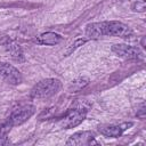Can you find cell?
<instances>
[{
	"label": "cell",
	"instance_id": "6da1fadb",
	"mask_svg": "<svg viewBox=\"0 0 146 146\" xmlns=\"http://www.w3.org/2000/svg\"><path fill=\"white\" fill-rule=\"evenodd\" d=\"M86 35L89 39H98L105 35L130 39L133 35L132 30L127 24L119 21H105L90 23L86 27Z\"/></svg>",
	"mask_w": 146,
	"mask_h": 146
},
{
	"label": "cell",
	"instance_id": "7a4b0ae2",
	"mask_svg": "<svg viewBox=\"0 0 146 146\" xmlns=\"http://www.w3.org/2000/svg\"><path fill=\"white\" fill-rule=\"evenodd\" d=\"M62 88V82L58 79L48 78L39 81L31 90V97L36 99L49 98L56 95Z\"/></svg>",
	"mask_w": 146,
	"mask_h": 146
},
{
	"label": "cell",
	"instance_id": "3957f363",
	"mask_svg": "<svg viewBox=\"0 0 146 146\" xmlns=\"http://www.w3.org/2000/svg\"><path fill=\"white\" fill-rule=\"evenodd\" d=\"M87 112H88V110L86 107H83L82 104H80V105H78L73 108H70L65 113V115L59 120L60 128L71 129V128H74V127L79 125L86 119Z\"/></svg>",
	"mask_w": 146,
	"mask_h": 146
},
{
	"label": "cell",
	"instance_id": "277c9868",
	"mask_svg": "<svg viewBox=\"0 0 146 146\" xmlns=\"http://www.w3.org/2000/svg\"><path fill=\"white\" fill-rule=\"evenodd\" d=\"M35 112V108L33 105H19L18 107L14 108L9 116L7 117L8 122L11 124V127L21 125L24 122H26Z\"/></svg>",
	"mask_w": 146,
	"mask_h": 146
},
{
	"label": "cell",
	"instance_id": "5b68a950",
	"mask_svg": "<svg viewBox=\"0 0 146 146\" xmlns=\"http://www.w3.org/2000/svg\"><path fill=\"white\" fill-rule=\"evenodd\" d=\"M112 51L127 60H131V59H141L144 57L143 52L140 51L139 48L133 47V46H129V44H124V43H117L114 44L112 47Z\"/></svg>",
	"mask_w": 146,
	"mask_h": 146
},
{
	"label": "cell",
	"instance_id": "8992f818",
	"mask_svg": "<svg viewBox=\"0 0 146 146\" xmlns=\"http://www.w3.org/2000/svg\"><path fill=\"white\" fill-rule=\"evenodd\" d=\"M0 78L8 84H19L22 82V74L21 72L8 63H0Z\"/></svg>",
	"mask_w": 146,
	"mask_h": 146
},
{
	"label": "cell",
	"instance_id": "52a82bcc",
	"mask_svg": "<svg viewBox=\"0 0 146 146\" xmlns=\"http://www.w3.org/2000/svg\"><path fill=\"white\" fill-rule=\"evenodd\" d=\"M95 133L92 131H79L73 133L68 140L66 141V145H73V146H89L97 144L95 140Z\"/></svg>",
	"mask_w": 146,
	"mask_h": 146
},
{
	"label": "cell",
	"instance_id": "ba28073f",
	"mask_svg": "<svg viewBox=\"0 0 146 146\" xmlns=\"http://www.w3.org/2000/svg\"><path fill=\"white\" fill-rule=\"evenodd\" d=\"M132 125L131 122H123L120 124H108V125H103L99 127L98 131L100 135L105 137H111V138H117L120 137L127 129H129Z\"/></svg>",
	"mask_w": 146,
	"mask_h": 146
},
{
	"label": "cell",
	"instance_id": "9c48e42d",
	"mask_svg": "<svg viewBox=\"0 0 146 146\" xmlns=\"http://www.w3.org/2000/svg\"><path fill=\"white\" fill-rule=\"evenodd\" d=\"M62 36L58 34V33H55V32H46V33H42L40 34L38 38H36V43L39 44H46V46H55L57 43H59L62 41Z\"/></svg>",
	"mask_w": 146,
	"mask_h": 146
},
{
	"label": "cell",
	"instance_id": "30bf717a",
	"mask_svg": "<svg viewBox=\"0 0 146 146\" xmlns=\"http://www.w3.org/2000/svg\"><path fill=\"white\" fill-rule=\"evenodd\" d=\"M88 83H89V79H88V78H84V76L78 78V79L73 80V81L70 83V86H68V91H70V92H78V91H80L81 89H83Z\"/></svg>",
	"mask_w": 146,
	"mask_h": 146
},
{
	"label": "cell",
	"instance_id": "8fae6325",
	"mask_svg": "<svg viewBox=\"0 0 146 146\" xmlns=\"http://www.w3.org/2000/svg\"><path fill=\"white\" fill-rule=\"evenodd\" d=\"M11 128H13V127H11V124L8 122L7 119H6L5 121H1V122H0V139L5 138V137L7 136V133L10 131Z\"/></svg>",
	"mask_w": 146,
	"mask_h": 146
},
{
	"label": "cell",
	"instance_id": "7c38bea8",
	"mask_svg": "<svg viewBox=\"0 0 146 146\" xmlns=\"http://www.w3.org/2000/svg\"><path fill=\"white\" fill-rule=\"evenodd\" d=\"M9 51H10V54H11V56H13L14 59H16V60H21V57H22L23 55H22V50H21V48H19L17 44L13 43L11 46H9Z\"/></svg>",
	"mask_w": 146,
	"mask_h": 146
},
{
	"label": "cell",
	"instance_id": "4fadbf2b",
	"mask_svg": "<svg viewBox=\"0 0 146 146\" xmlns=\"http://www.w3.org/2000/svg\"><path fill=\"white\" fill-rule=\"evenodd\" d=\"M87 42V39H78V40H75V42L74 43H72L70 47H68V49L66 50V55H70L72 51H74L76 48H79L80 46H82V44H84Z\"/></svg>",
	"mask_w": 146,
	"mask_h": 146
},
{
	"label": "cell",
	"instance_id": "5bb4252c",
	"mask_svg": "<svg viewBox=\"0 0 146 146\" xmlns=\"http://www.w3.org/2000/svg\"><path fill=\"white\" fill-rule=\"evenodd\" d=\"M132 10L144 13L145 11V0H137L132 6Z\"/></svg>",
	"mask_w": 146,
	"mask_h": 146
}]
</instances>
